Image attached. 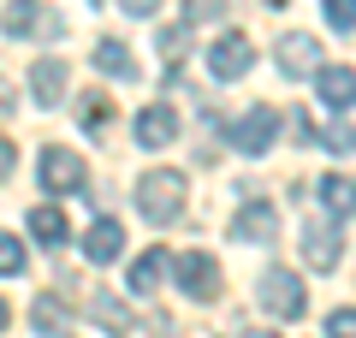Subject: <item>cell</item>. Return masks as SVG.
<instances>
[{"instance_id": "1", "label": "cell", "mask_w": 356, "mask_h": 338, "mask_svg": "<svg viewBox=\"0 0 356 338\" xmlns=\"http://www.w3.org/2000/svg\"><path fill=\"white\" fill-rule=\"evenodd\" d=\"M137 208L149 225H172L184 220V172L178 166H154V172L137 178Z\"/></svg>"}, {"instance_id": "2", "label": "cell", "mask_w": 356, "mask_h": 338, "mask_svg": "<svg viewBox=\"0 0 356 338\" xmlns=\"http://www.w3.org/2000/svg\"><path fill=\"white\" fill-rule=\"evenodd\" d=\"M255 297H261L267 314H280V321H297V314L309 309V291H303V279H297L291 267H267L261 285H255Z\"/></svg>"}, {"instance_id": "3", "label": "cell", "mask_w": 356, "mask_h": 338, "mask_svg": "<svg viewBox=\"0 0 356 338\" xmlns=\"http://www.w3.org/2000/svg\"><path fill=\"white\" fill-rule=\"evenodd\" d=\"M202 60H208V77H214V83H238V77H243V72L255 65V48H250V36L226 30V36H220L214 48L202 54Z\"/></svg>"}, {"instance_id": "4", "label": "cell", "mask_w": 356, "mask_h": 338, "mask_svg": "<svg viewBox=\"0 0 356 338\" xmlns=\"http://www.w3.org/2000/svg\"><path fill=\"white\" fill-rule=\"evenodd\" d=\"M273 137H280V113L267 107V101H261V107H250L238 125H232V149H238V154H267V149H273Z\"/></svg>"}, {"instance_id": "5", "label": "cell", "mask_w": 356, "mask_h": 338, "mask_svg": "<svg viewBox=\"0 0 356 338\" xmlns=\"http://www.w3.org/2000/svg\"><path fill=\"white\" fill-rule=\"evenodd\" d=\"M83 154L77 149H42V190L48 196H72V190H83Z\"/></svg>"}, {"instance_id": "6", "label": "cell", "mask_w": 356, "mask_h": 338, "mask_svg": "<svg viewBox=\"0 0 356 338\" xmlns=\"http://www.w3.org/2000/svg\"><path fill=\"white\" fill-rule=\"evenodd\" d=\"M172 273H178V285L191 291V297H202V303L220 291V267H214V255H208V250H184L172 261Z\"/></svg>"}, {"instance_id": "7", "label": "cell", "mask_w": 356, "mask_h": 338, "mask_svg": "<svg viewBox=\"0 0 356 338\" xmlns=\"http://www.w3.org/2000/svg\"><path fill=\"white\" fill-rule=\"evenodd\" d=\"M280 238V214L273 202H243L238 220H232V243H273Z\"/></svg>"}, {"instance_id": "8", "label": "cell", "mask_w": 356, "mask_h": 338, "mask_svg": "<svg viewBox=\"0 0 356 338\" xmlns=\"http://www.w3.org/2000/svg\"><path fill=\"white\" fill-rule=\"evenodd\" d=\"M303 261L315 273H332L339 267V225L332 220H303Z\"/></svg>"}, {"instance_id": "9", "label": "cell", "mask_w": 356, "mask_h": 338, "mask_svg": "<svg viewBox=\"0 0 356 338\" xmlns=\"http://www.w3.org/2000/svg\"><path fill=\"white\" fill-rule=\"evenodd\" d=\"M30 95H36V107H60L65 101V60L60 54H42L30 65Z\"/></svg>"}, {"instance_id": "10", "label": "cell", "mask_w": 356, "mask_h": 338, "mask_svg": "<svg viewBox=\"0 0 356 338\" xmlns=\"http://www.w3.org/2000/svg\"><path fill=\"white\" fill-rule=\"evenodd\" d=\"M315 95L327 101L332 113H350L356 107V72L350 65H321L315 72Z\"/></svg>"}, {"instance_id": "11", "label": "cell", "mask_w": 356, "mask_h": 338, "mask_svg": "<svg viewBox=\"0 0 356 338\" xmlns=\"http://www.w3.org/2000/svg\"><path fill=\"white\" fill-rule=\"evenodd\" d=\"M280 72H285V77H309V72H321V42L303 36V30H291V36L280 42Z\"/></svg>"}, {"instance_id": "12", "label": "cell", "mask_w": 356, "mask_h": 338, "mask_svg": "<svg viewBox=\"0 0 356 338\" xmlns=\"http://www.w3.org/2000/svg\"><path fill=\"white\" fill-rule=\"evenodd\" d=\"M30 30H36V36H60L65 18L60 13H42L36 0H18L13 13H6V36H30Z\"/></svg>"}, {"instance_id": "13", "label": "cell", "mask_w": 356, "mask_h": 338, "mask_svg": "<svg viewBox=\"0 0 356 338\" xmlns=\"http://www.w3.org/2000/svg\"><path fill=\"white\" fill-rule=\"evenodd\" d=\"M119 250H125V225H119V220H95V225L83 232V255H89L95 267L119 261Z\"/></svg>"}, {"instance_id": "14", "label": "cell", "mask_w": 356, "mask_h": 338, "mask_svg": "<svg viewBox=\"0 0 356 338\" xmlns=\"http://www.w3.org/2000/svg\"><path fill=\"white\" fill-rule=\"evenodd\" d=\"M178 137V113L172 107H143L137 113V143L143 149H166Z\"/></svg>"}, {"instance_id": "15", "label": "cell", "mask_w": 356, "mask_h": 338, "mask_svg": "<svg viewBox=\"0 0 356 338\" xmlns=\"http://www.w3.org/2000/svg\"><path fill=\"white\" fill-rule=\"evenodd\" d=\"M30 326H36L42 338H65V332H72V309H65L54 291H42V297L30 303Z\"/></svg>"}, {"instance_id": "16", "label": "cell", "mask_w": 356, "mask_h": 338, "mask_svg": "<svg viewBox=\"0 0 356 338\" xmlns=\"http://www.w3.org/2000/svg\"><path fill=\"white\" fill-rule=\"evenodd\" d=\"M315 196H321V208H327L332 220H350V214H356V178L327 172V178L315 184Z\"/></svg>"}, {"instance_id": "17", "label": "cell", "mask_w": 356, "mask_h": 338, "mask_svg": "<svg viewBox=\"0 0 356 338\" xmlns=\"http://www.w3.org/2000/svg\"><path fill=\"white\" fill-rule=\"evenodd\" d=\"M95 65H102L107 77H119V83H137V60H131V48H125V42H113V36L95 42Z\"/></svg>"}, {"instance_id": "18", "label": "cell", "mask_w": 356, "mask_h": 338, "mask_svg": "<svg viewBox=\"0 0 356 338\" xmlns=\"http://www.w3.org/2000/svg\"><path fill=\"white\" fill-rule=\"evenodd\" d=\"M161 279H166V250H149V255L131 261V291H137V297H154Z\"/></svg>"}, {"instance_id": "19", "label": "cell", "mask_w": 356, "mask_h": 338, "mask_svg": "<svg viewBox=\"0 0 356 338\" xmlns=\"http://www.w3.org/2000/svg\"><path fill=\"white\" fill-rule=\"evenodd\" d=\"M30 238L36 243H65V214L60 208H30Z\"/></svg>"}, {"instance_id": "20", "label": "cell", "mask_w": 356, "mask_h": 338, "mask_svg": "<svg viewBox=\"0 0 356 338\" xmlns=\"http://www.w3.org/2000/svg\"><path fill=\"white\" fill-rule=\"evenodd\" d=\"M89 314H95L107 332H131V309H125V303H113V297H89Z\"/></svg>"}, {"instance_id": "21", "label": "cell", "mask_w": 356, "mask_h": 338, "mask_svg": "<svg viewBox=\"0 0 356 338\" xmlns=\"http://www.w3.org/2000/svg\"><path fill=\"white\" fill-rule=\"evenodd\" d=\"M315 143L327 154H356V125H327V131H315Z\"/></svg>"}, {"instance_id": "22", "label": "cell", "mask_w": 356, "mask_h": 338, "mask_svg": "<svg viewBox=\"0 0 356 338\" xmlns=\"http://www.w3.org/2000/svg\"><path fill=\"white\" fill-rule=\"evenodd\" d=\"M77 119H83L89 131H102V125H107V95H102V89H89V95H77Z\"/></svg>"}, {"instance_id": "23", "label": "cell", "mask_w": 356, "mask_h": 338, "mask_svg": "<svg viewBox=\"0 0 356 338\" xmlns=\"http://www.w3.org/2000/svg\"><path fill=\"white\" fill-rule=\"evenodd\" d=\"M184 42H191V30L172 24V30H161V36H154V48H161V60H166V65H178V60H184Z\"/></svg>"}, {"instance_id": "24", "label": "cell", "mask_w": 356, "mask_h": 338, "mask_svg": "<svg viewBox=\"0 0 356 338\" xmlns=\"http://www.w3.org/2000/svg\"><path fill=\"white\" fill-rule=\"evenodd\" d=\"M0 273H24V243L0 232Z\"/></svg>"}, {"instance_id": "25", "label": "cell", "mask_w": 356, "mask_h": 338, "mask_svg": "<svg viewBox=\"0 0 356 338\" xmlns=\"http://www.w3.org/2000/svg\"><path fill=\"white\" fill-rule=\"evenodd\" d=\"M327 24L332 30H356V0H327Z\"/></svg>"}, {"instance_id": "26", "label": "cell", "mask_w": 356, "mask_h": 338, "mask_svg": "<svg viewBox=\"0 0 356 338\" xmlns=\"http://www.w3.org/2000/svg\"><path fill=\"white\" fill-rule=\"evenodd\" d=\"M327 338H356V309H332L327 314Z\"/></svg>"}, {"instance_id": "27", "label": "cell", "mask_w": 356, "mask_h": 338, "mask_svg": "<svg viewBox=\"0 0 356 338\" xmlns=\"http://www.w3.org/2000/svg\"><path fill=\"white\" fill-rule=\"evenodd\" d=\"M220 13H226V0H191V24H208Z\"/></svg>"}, {"instance_id": "28", "label": "cell", "mask_w": 356, "mask_h": 338, "mask_svg": "<svg viewBox=\"0 0 356 338\" xmlns=\"http://www.w3.org/2000/svg\"><path fill=\"white\" fill-rule=\"evenodd\" d=\"M119 6H125L131 18H154V6H161V0H119Z\"/></svg>"}, {"instance_id": "29", "label": "cell", "mask_w": 356, "mask_h": 338, "mask_svg": "<svg viewBox=\"0 0 356 338\" xmlns=\"http://www.w3.org/2000/svg\"><path fill=\"white\" fill-rule=\"evenodd\" d=\"M6 172H13V143L0 137V178H6Z\"/></svg>"}, {"instance_id": "30", "label": "cell", "mask_w": 356, "mask_h": 338, "mask_svg": "<svg viewBox=\"0 0 356 338\" xmlns=\"http://www.w3.org/2000/svg\"><path fill=\"white\" fill-rule=\"evenodd\" d=\"M238 338H280V332H238Z\"/></svg>"}, {"instance_id": "31", "label": "cell", "mask_w": 356, "mask_h": 338, "mask_svg": "<svg viewBox=\"0 0 356 338\" xmlns=\"http://www.w3.org/2000/svg\"><path fill=\"white\" fill-rule=\"evenodd\" d=\"M6 321H13V314H6V303H0V326H6Z\"/></svg>"}, {"instance_id": "32", "label": "cell", "mask_w": 356, "mask_h": 338, "mask_svg": "<svg viewBox=\"0 0 356 338\" xmlns=\"http://www.w3.org/2000/svg\"><path fill=\"white\" fill-rule=\"evenodd\" d=\"M267 6H285V0H267Z\"/></svg>"}, {"instance_id": "33", "label": "cell", "mask_w": 356, "mask_h": 338, "mask_svg": "<svg viewBox=\"0 0 356 338\" xmlns=\"http://www.w3.org/2000/svg\"><path fill=\"white\" fill-rule=\"evenodd\" d=\"M89 6H102V0H89Z\"/></svg>"}]
</instances>
